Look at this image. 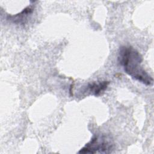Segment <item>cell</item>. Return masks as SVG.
Returning <instances> with one entry per match:
<instances>
[{"instance_id":"obj_1","label":"cell","mask_w":154,"mask_h":154,"mask_svg":"<svg viewBox=\"0 0 154 154\" xmlns=\"http://www.w3.org/2000/svg\"><path fill=\"white\" fill-rule=\"evenodd\" d=\"M118 61L124 71L132 78L147 86L153 84L152 77L141 66L143 57L132 46H121L119 50Z\"/></svg>"},{"instance_id":"obj_3","label":"cell","mask_w":154,"mask_h":154,"mask_svg":"<svg viewBox=\"0 0 154 154\" xmlns=\"http://www.w3.org/2000/svg\"><path fill=\"white\" fill-rule=\"evenodd\" d=\"M33 11V6H28L18 14L12 16H8V19L14 23L24 25L26 22L28 16L31 15Z\"/></svg>"},{"instance_id":"obj_2","label":"cell","mask_w":154,"mask_h":154,"mask_svg":"<svg viewBox=\"0 0 154 154\" xmlns=\"http://www.w3.org/2000/svg\"><path fill=\"white\" fill-rule=\"evenodd\" d=\"M113 143L110 137L105 135H96L79 152V153H109L111 152Z\"/></svg>"},{"instance_id":"obj_4","label":"cell","mask_w":154,"mask_h":154,"mask_svg":"<svg viewBox=\"0 0 154 154\" xmlns=\"http://www.w3.org/2000/svg\"><path fill=\"white\" fill-rule=\"evenodd\" d=\"M108 81H102L100 82H92L88 85V91L93 95L97 96L102 94L108 87Z\"/></svg>"}]
</instances>
